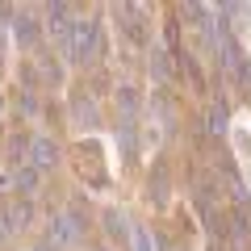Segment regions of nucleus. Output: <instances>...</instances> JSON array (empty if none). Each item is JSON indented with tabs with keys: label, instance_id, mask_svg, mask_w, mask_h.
Listing matches in <instances>:
<instances>
[{
	"label": "nucleus",
	"instance_id": "f03ea898",
	"mask_svg": "<svg viewBox=\"0 0 251 251\" xmlns=\"http://www.w3.org/2000/svg\"><path fill=\"white\" fill-rule=\"evenodd\" d=\"M42 243L50 251H84L92 243V214H88V205H84L80 197H72V201H63L59 209H50Z\"/></svg>",
	"mask_w": 251,
	"mask_h": 251
},
{
	"label": "nucleus",
	"instance_id": "f8f14e48",
	"mask_svg": "<svg viewBox=\"0 0 251 251\" xmlns=\"http://www.w3.org/2000/svg\"><path fill=\"white\" fill-rule=\"evenodd\" d=\"M9 100H13V109H17V122L38 126V122L46 117V100H50V97H46L42 88H25V84H21V88L13 92Z\"/></svg>",
	"mask_w": 251,
	"mask_h": 251
},
{
	"label": "nucleus",
	"instance_id": "6ab92c4d",
	"mask_svg": "<svg viewBox=\"0 0 251 251\" xmlns=\"http://www.w3.org/2000/svg\"><path fill=\"white\" fill-rule=\"evenodd\" d=\"M13 243H17V234H13L9 218H4V205H0V251H13Z\"/></svg>",
	"mask_w": 251,
	"mask_h": 251
},
{
	"label": "nucleus",
	"instance_id": "6e6552de",
	"mask_svg": "<svg viewBox=\"0 0 251 251\" xmlns=\"http://www.w3.org/2000/svg\"><path fill=\"white\" fill-rule=\"evenodd\" d=\"M100 234H105V243L113 251H130V239H134V222H130V214H126L122 205H105L100 209Z\"/></svg>",
	"mask_w": 251,
	"mask_h": 251
},
{
	"label": "nucleus",
	"instance_id": "dca6fc26",
	"mask_svg": "<svg viewBox=\"0 0 251 251\" xmlns=\"http://www.w3.org/2000/svg\"><path fill=\"white\" fill-rule=\"evenodd\" d=\"M151 109H155V117H159L163 134H176L180 130V105H176V97H172V88H155L151 92Z\"/></svg>",
	"mask_w": 251,
	"mask_h": 251
},
{
	"label": "nucleus",
	"instance_id": "412c9836",
	"mask_svg": "<svg viewBox=\"0 0 251 251\" xmlns=\"http://www.w3.org/2000/svg\"><path fill=\"white\" fill-rule=\"evenodd\" d=\"M4 109H9V92L0 88V117H4Z\"/></svg>",
	"mask_w": 251,
	"mask_h": 251
},
{
	"label": "nucleus",
	"instance_id": "9d476101",
	"mask_svg": "<svg viewBox=\"0 0 251 251\" xmlns=\"http://www.w3.org/2000/svg\"><path fill=\"white\" fill-rule=\"evenodd\" d=\"M75 4H42V29L59 50H67V34H72V21H75Z\"/></svg>",
	"mask_w": 251,
	"mask_h": 251
},
{
	"label": "nucleus",
	"instance_id": "423d86ee",
	"mask_svg": "<svg viewBox=\"0 0 251 251\" xmlns=\"http://www.w3.org/2000/svg\"><path fill=\"white\" fill-rule=\"evenodd\" d=\"M29 168H38L42 176H54V172L67 163V147H63L59 134H50V130H34V143H29Z\"/></svg>",
	"mask_w": 251,
	"mask_h": 251
},
{
	"label": "nucleus",
	"instance_id": "aec40b11",
	"mask_svg": "<svg viewBox=\"0 0 251 251\" xmlns=\"http://www.w3.org/2000/svg\"><path fill=\"white\" fill-rule=\"evenodd\" d=\"M84 251H113V247H109V243H88Z\"/></svg>",
	"mask_w": 251,
	"mask_h": 251
},
{
	"label": "nucleus",
	"instance_id": "20e7f679",
	"mask_svg": "<svg viewBox=\"0 0 251 251\" xmlns=\"http://www.w3.org/2000/svg\"><path fill=\"white\" fill-rule=\"evenodd\" d=\"M67 163L75 168V176L88 188H109V172H105V155L92 138H80V143L67 147Z\"/></svg>",
	"mask_w": 251,
	"mask_h": 251
},
{
	"label": "nucleus",
	"instance_id": "0eeeda50",
	"mask_svg": "<svg viewBox=\"0 0 251 251\" xmlns=\"http://www.w3.org/2000/svg\"><path fill=\"white\" fill-rule=\"evenodd\" d=\"M29 143H34V126L25 122H9L0 134V163L4 168H21L29 159Z\"/></svg>",
	"mask_w": 251,
	"mask_h": 251
},
{
	"label": "nucleus",
	"instance_id": "a211bd4d",
	"mask_svg": "<svg viewBox=\"0 0 251 251\" xmlns=\"http://www.w3.org/2000/svg\"><path fill=\"white\" fill-rule=\"evenodd\" d=\"M130 251H155V230L143 222H134V239H130Z\"/></svg>",
	"mask_w": 251,
	"mask_h": 251
},
{
	"label": "nucleus",
	"instance_id": "39448f33",
	"mask_svg": "<svg viewBox=\"0 0 251 251\" xmlns=\"http://www.w3.org/2000/svg\"><path fill=\"white\" fill-rule=\"evenodd\" d=\"M9 34H13V42H17V50L38 54V50H42V42H46V29H42V9H34V4H17Z\"/></svg>",
	"mask_w": 251,
	"mask_h": 251
},
{
	"label": "nucleus",
	"instance_id": "1a4fd4ad",
	"mask_svg": "<svg viewBox=\"0 0 251 251\" xmlns=\"http://www.w3.org/2000/svg\"><path fill=\"white\" fill-rule=\"evenodd\" d=\"M25 63H29V72H34V84H38L42 92H59V88H63V80H67V63H59L50 50H46V46H42L38 54H29Z\"/></svg>",
	"mask_w": 251,
	"mask_h": 251
},
{
	"label": "nucleus",
	"instance_id": "2eb2a0df",
	"mask_svg": "<svg viewBox=\"0 0 251 251\" xmlns=\"http://www.w3.org/2000/svg\"><path fill=\"white\" fill-rule=\"evenodd\" d=\"M147 72H151L155 88H172V84H176V54H172L168 46L151 42V50H147Z\"/></svg>",
	"mask_w": 251,
	"mask_h": 251
},
{
	"label": "nucleus",
	"instance_id": "f257e3e1",
	"mask_svg": "<svg viewBox=\"0 0 251 251\" xmlns=\"http://www.w3.org/2000/svg\"><path fill=\"white\" fill-rule=\"evenodd\" d=\"M63 63L80 75L100 72L105 63V25H100V13H75L72 34H67V50H63Z\"/></svg>",
	"mask_w": 251,
	"mask_h": 251
},
{
	"label": "nucleus",
	"instance_id": "4468645a",
	"mask_svg": "<svg viewBox=\"0 0 251 251\" xmlns=\"http://www.w3.org/2000/svg\"><path fill=\"white\" fill-rule=\"evenodd\" d=\"M147 201H151L155 209H168V201H172V168H168V159H155L151 168H147Z\"/></svg>",
	"mask_w": 251,
	"mask_h": 251
},
{
	"label": "nucleus",
	"instance_id": "9b49d317",
	"mask_svg": "<svg viewBox=\"0 0 251 251\" xmlns=\"http://www.w3.org/2000/svg\"><path fill=\"white\" fill-rule=\"evenodd\" d=\"M113 122H143V92L134 88L130 80L113 84Z\"/></svg>",
	"mask_w": 251,
	"mask_h": 251
},
{
	"label": "nucleus",
	"instance_id": "f3484780",
	"mask_svg": "<svg viewBox=\"0 0 251 251\" xmlns=\"http://www.w3.org/2000/svg\"><path fill=\"white\" fill-rule=\"evenodd\" d=\"M13 172V197H34L38 201V193H42V184H46V176L38 168H29V163H21V168H9Z\"/></svg>",
	"mask_w": 251,
	"mask_h": 251
},
{
	"label": "nucleus",
	"instance_id": "7ed1b4c3",
	"mask_svg": "<svg viewBox=\"0 0 251 251\" xmlns=\"http://www.w3.org/2000/svg\"><path fill=\"white\" fill-rule=\"evenodd\" d=\"M67 126H72L80 138L97 134L100 126H105V105H100V97H92L84 84H75V88L67 92Z\"/></svg>",
	"mask_w": 251,
	"mask_h": 251
},
{
	"label": "nucleus",
	"instance_id": "4be33fe9",
	"mask_svg": "<svg viewBox=\"0 0 251 251\" xmlns=\"http://www.w3.org/2000/svg\"><path fill=\"white\" fill-rule=\"evenodd\" d=\"M0 72H4V34H0Z\"/></svg>",
	"mask_w": 251,
	"mask_h": 251
},
{
	"label": "nucleus",
	"instance_id": "ddd939ff",
	"mask_svg": "<svg viewBox=\"0 0 251 251\" xmlns=\"http://www.w3.org/2000/svg\"><path fill=\"white\" fill-rule=\"evenodd\" d=\"M4 218H9L13 234L25 239V234L38 226V201L34 197H9V201H4Z\"/></svg>",
	"mask_w": 251,
	"mask_h": 251
}]
</instances>
